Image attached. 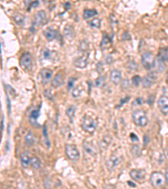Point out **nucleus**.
<instances>
[{"instance_id":"7c9ffc66","label":"nucleus","mask_w":168,"mask_h":189,"mask_svg":"<svg viewBox=\"0 0 168 189\" xmlns=\"http://www.w3.org/2000/svg\"><path fill=\"white\" fill-rule=\"evenodd\" d=\"M89 25L91 27L94 28V29H99L100 26H101V20L98 18H95V19H93L89 22Z\"/></svg>"},{"instance_id":"79ce46f5","label":"nucleus","mask_w":168,"mask_h":189,"mask_svg":"<svg viewBox=\"0 0 168 189\" xmlns=\"http://www.w3.org/2000/svg\"><path fill=\"white\" fill-rule=\"evenodd\" d=\"M130 136V139H131V140L133 142H139V138L137 137V135L135 134H134V133H131V134H129Z\"/></svg>"},{"instance_id":"f704fd0d","label":"nucleus","mask_w":168,"mask_h":189,"mask_svg":"<svg viewBox=\"0 0 168 189\" xmlns=\"http://www.w3.org/2000/svg\"><path fill=\"white\" fill-rule=\"evenodd\" d=\"M65 128L66 129H64L62 130V134H63V136H65L66 138L67 139H71L72 137V134H71V130H70V128L68 127V126H65Z\"/></svg>"},{"instance_id":"0eeeda50","label":"nucleus","mask_w":168,"mask_h":189,"mask_svg":"<svg viewBox=\"0 0 168 189\" xmlns=\"http://www.w3.org/2000/svg\"><path fill=\"white\" fill-rule=\"evenodd\" d=\"M20 66L25 70H30L33 67V58L29 52L24 53L20 58Z\"/></svg>"},{"instance_id":"2eb2a0df","label":"nucleus","mask_w":168,"mask_h":189,"mask_svg":"<svg viewBox=\"0 0 168 189\" xmlns=\"http://www.w3.org/2000/svg\"><path fill=\"white\" fill-rule=\"evenodd\" d=\"M121 78L122 76L120 71H119L117 69H113L111 71V72H110V80L113 84L118 85L119 83H120Z\"/></svg>"},{"instance_id":"f257e3e1","label":"nucleus","mask_w":168,"mask_h":189,"mask_svg":"<svg viewBox=\"0 0 168 189\" xmlns=\"http://www.w3.org/2000/svg\"><path fill=\"white\" fill-rule=\"evenodd\" d=\"M98 126V121L96 118H94L93 116L85 114L82 118V128L86 132L89 134H93L95 132Z\"/></svg>"},{"instance_id":"a18cd8bd","label":"nucleus","mask_w":168,"mask_h":189,"mask_svg":"<svg viewBox=\"0 0 168 189\" xmlns=\"http://www.w3.org/2000/svg\"><path fill=\"white\" fill-rule=\"evenodd\" d=\"M112 61H113V58H112V56H111V55H109V56L107 58V63H108V64H110V63L113 62Z\"/></svg>"},{"instance_id":"a19ab883","label":"nucleus","mask_w":168,"mask_h":189,"mask_svg":"<svg viewBox=\"0 0 168 189\" xmlns=\"http://www.w3.org/2000/svg\"><path fill=\"white\" fill-rule=\"evenodd\" d=\"M129 86V82L128 79H125L124 80V82L122 83V88H125V89H127Z\"/></svg>"},{"instance_id":"aec40b11","label":"nucleus","mask_w":168,"mask_h":189,"mask_svg":"<svg viewBox=\"0 0 168 189\" xmlns=\"http://www.w3.org/2000/svg\"><path fill=\"white\" fill-rule=\"evenodd\" d=\"M64 36L67 37V39H72L75 36V31L73 27L70 24H67L64 28Z\"/></svg>"},{"instance_id":"58836bf2","label":"nucleus","mask_w":168,"mask_h":189,"mask_svg":"<svg viewBox=\"0 0 168 189\" xmlns=\"http://www.w3.org/2000/svg\"><path fill=\"white\" fill-rule=\"evenodd\" d=\"M45 96L48 99H50V100H53L54 99V97H53V94H52V92H51V89H46V90L45 91Z\"/></svg>"},{"instance_id":"5701e85b","label":"nucleus","mask_w":168,"mask_h":189,"mask_svg":"<svg viewBox=\"0 0 168 189\" xmlns=\"http://www.w3.org/2000/svg\"><path fill=\"white\" fill-rule=\"evenodd\" d=\"M51 56H52V52L49 49L44 47L41 50V52H40V59L42 60V61L51 59Z\"/></svg>"},{"instance_id":"423d86ee","label":"nucleus","mask_w":168,"mask_h":189,"mask_svg":"<svg viewBox=\"0 0 168 189\" xmlns=\"http://www.w3.org/2000/svg\"><path fill=\"white\" fill-rule=\"evenodd\" d=\"M40 81L42 85H47L48 83L51 82L52 76H53V71L51 69L48 68H43L41 71H40Z\"/></svg>"},{"instance_id":"37998d69","label":"nucleus","mask_w":168,"mask_h":189,"mask_svg":"<svg viewBox=\"0 0 168 189\" xmlns=\"http://www.w3.org/2000/svg\"><path fill=\"white\" fill-rule=\"evenodd\" d=\"M6 99H7V105H8V114H10L11 113V102H10V100H9V98H8V96L6 97Z\"/></svg>"},{"instance_id":"7ed1b4c3","label":"nucleus","mask_w":168,"mask_h":189,"mask_svg":"<svg viewBox=\"0 0 168 189\" xmlns=\"http://www.w3.org/2000/svg\"><path fill=\"white\" fill-rule=\"evenodd\" d=\"M141 63L144 68L146 70H151L156 65V57L155 55L151 51L145 52L141 56Z\"/></svg>"},{"instance_id":"6e6552de","label":"nucleus","mask_w":168,"mask_h":189,"mask_svg":"<svg viewBox=\"0 0 168 189\" xmlns=\"http://www.w3.org/2000/svg\"><path fill=\"white\" fill-rule=\"evenodd\" d=\"M122 162V158L118 156V155H112L109 157V159L106 162V165H107V168L108 170L111 172L113 171L117 165H119Z\"/></svg>"},{"instance_id":"f3484780","label":"nucleus","mask_w":168,"mask_h":189,"mask_svg":"<svg viewBox=\"0 0 168 189\" xmlns=\"http://www.w3.org/2000/svg\"><path fill=\"white\" fill-rule=\"evenodd\" d=\"M43 34L45 37L46 38L47 40L52 41V40H54L57 37L58 32L55 30H53V29H51V28H47V29H46L44 30Z\"/></svg>"},{"instance_id":"de8ad7c7","label":"nucleus","mask_w":168,"mask_h":189,"mask_svg":"<svg viewBox=\"0 0 168 189\" xmlns=\"http://www.w3.org/2000/svg\"><path fill=\"white\" fill-rule=\"evenodd\" d=\"M135 102H136L137 104H141V103H142V99H141V98H139V99H137L136 100H135Z\"/></svg>"},{"instance_id":"8fccbe9b","label":"nucleus","mask_w":168,"mask_h":189,"mask_svg":"<svg viewBox=\"0 0 168 189\" xmlns=\"http://www.w3.org/2000/svg\"><path fill=\"white\" fill-rule=\"evenodd\" d=\"M166 81H167V83H168V74H167V78H166Z\"/></svg>"},{"instance_id":"dca6fc26","label":"nucleus","mask_w":168,"mask_h":189,"mask_svg":"<svg viewBox=\"0 0 168 189\" xmlns=\"http://www.w3.org/2000/svg\"><path fill=\"white\" fill-rule=\"evenodd\" d=\"M63 83H64V77H63L62 72H58L51 82V86L53 87H55V88L61 87L63 84Z\"/></svg>"},{"instance_id":"39448f33","label":"nucleus","mask_w":168,"mask_h":189,"mask_svg":"<svg viewBox=\"0 0 168 189\" xmlns=\"http://www.w3.org/2000/svg\"><path fill=\"white\" fill-rule=\"evenodd\" d=\"M66 155L71 161H78L80 157V152L75 145L66 146Z\"/></svg>"},{"instance_id":"e433bc0d","label":"nucleus","mask_w":168,"mask_h":189,"mask_svg":"<svg viewBox=\"0 0 168 189\" xmlns=\"http://www.w3.org/2000/svg\"><path fill=\"white\" fill-rule=\"evenodd\" d=\"M77 79L76 77H71L69 79V81H68V83H67V89L68 90H71V89H72V87H73V84H74L75 81H76Z\"/></svg>"},{"instance_id":"72a5a7b5","label":"nucleus","mask_w":168,"mask_h":189,"mask_svg":"<svg viewBox=\"0 0 168 189\" xmlns=\"http://www.w3.org/2000/svg\"><path fill=\"white\" fill-rule=\"evenodd\" d=\"M131 152L135 156H140L141 155V148L139 145H133L131 147Z\"/></svg>"},{"instance_id":"bb28decb","label":"nucleus","mask_w":168,"mask_h":189,"mask_svg":"<svg viewBox=\"0 0 168 189\" xmlns=\"http://www.w3.org/2000/svg\"><path fill=\"white\" fill-rule=\"evenodd\" d=\"M112 44V40L109 38V36H108L107 34H104V36L103 37L101 42V47L102 49H106L110 45Z\"/></svg>"},{"instance_id":"9b49d317","label":"nucleus","mask_w":168,"mask_h":189,"mask_svg":"<svg viewBox=\"0 0 168 189\" xmlns=\"http://www.w3.org/2000/svg\"><path fill=\"white\" fill-rule=\"evenodd\" d=\"M47 21V16L46 13L45 12L44 10H40L39 12H37V14L35 15L34 18V25H43L46 23Z\"/></svg>"},{"instance_id":"b1692460","label":"nucleus","mask_w":168,"mask_h":189,"mask_svg":"<svg viewBox=\"0 0 168 189\" xmlns=\"http://www.w3.org/2000/svg\"><path fill=\"white\" fill-rule=\"evenodd\" d=\"M30 165L34 169H40L42 165V162L40 161V159L37 156H33L30 161Z\"/></svg>"},{"instance_id":"412c9836","label":"nucleus","mask_w":168,"mask_h":189,"mask_svg":"<svg viewBox=\"0 0 168 189\" xmlns=\"http://www.w3.org/2000/svg\"><path fill=\"white\" fill-rule=\"evenodd\" d=\"M112 140H113V139L110 135H109V134L104 135L101 142H100V146L103 149H107L109 146L110 144L112 143Z\"/></svg>"},{"instance_id":"9d476101","label":"nucleus","mask_w":168,"mask_h":189,"mask_svg":"<svg viewBox=\"0 0 168 189\" xmlns=\"http://www.w3.org/2000/svg\"><path fill=\"white\" fill-rule=\"evenodd\" d=\"M157 105L159 109L161 112V114L164 115L168 114V97L167 96H161L160 99H158Z\"/></svg>"},{"instance_id":"cd10ccee","label":"nucleus","mask_w":168,"mask_h":189,"mask_svg":"<svg viewBox=\"0 0 168 189\" xmlns=\"http://www.w3.org/2000/svg\"><path fill=\"white\" fill-rule=\"evenodd\" d=\"M98 14V11L96 9H85L83 12V19L87 20L92 17Z\"/></svg>"},{"instance_id":"c03bdc74","label":"nucleus","mask_w":168,"mask_h":189,"mask_svg":"<svg viewBox=\"0 0 168 189\" xmlns=\"http://www.w3.org/2000/svg\"><path fill=\"white\" fill-rule=\"evenodd\" d=\"M149 140H149L148 135H147V134H145V137H144V145L146 146V145L149 143Z\"/></svg>"},{"instance_id":"393cba45","label":"nucleus","mask_w":168,"mask_h":189,"mask_svg":"<svg viewBox=\"0 0 168 189\" xmlns=\"http://www.w3.org/2000/svg\"><path fill=\"white\" fill-rule=\"evenodd\" d=\"M25 144L28 146H32L35 144V136L32 131H29L25 136Z\"/></svg>"},{"instance_id":"09e8293b","label":"nucleus","mask_w":168,"mask_h":189,"mask_svg":"<svg viewBox=\"0 0 168 189\" xmlns=\"http://www.w3.org/2000/svg\"><path fill=\"white\" fill-rule=\"evenodd\" d=\"M164 154H165V156H166V158L168 160V148H166V149L165 150Z\"/></svg>"},{"instance_id":"c756f323","label":"nucleus","mask_w":168,"mask_h":189,"mask_svg":"<svg viewBox=\"0 0 168 189\" xmlns=\"http://www.w3.org/2000/svg\"><path fill=\"white\" fill-rule=\"evenodd\" d=\"M82 88H81V86H77L75 87L74 88L71 89V96L74 98V99H77V98H79L81 95H82Z\"/></svg>"},{"instance_id":"ddd939ff","label":"nucleus","mask_w":168,"mask_h":189,"mask_svg":"<svg viewBox=\"0 0 168 189\" xmlns=\"http://www.w3.org/2000/svg\"><path fill=\"white\" fill-rule=\"evenodd\" d=\"M87 60H88V53H83V55L79 56L78 58L74 60V66L75 67L83 69L87 66Z\"/></svg>"},{"instance_id":"a878e982","label":"nucleus","mask_w":168,"mask_h":189,"mask_svg":"<svg viewBox=\"0 0 168 189\" xmlns=\"http://www.w3.org/2000/svg\"><path fill=\"white\" fill-rule=\"evenodd\" d=\"M75 113H76V107L74 105H71L67 109L66 114H67V116L71 120V122L73 121V118L75 117Z\"/></svg>"},{"instance_id":"c85d7f7f","label":"nucleus","mask_w":168,"mask_h":189,"mask_svg":"<svg viewBox=\"0 0 168 189\" xmlns=\"http://www.w3.org/2000/svg\"><path fill=\"white\" fill-rule=\"evenodd\" d=\"M126 67H127L128 71H130V72H133V71H135L138 69V65L135 61H129L127 63Z\"/></svg>"},{"instance_id":"a211bd4d","label":"nucleus","mask_w":168,"mask_h":189,"mask_svg":"<svg viewBox=\"0 0 168 189\" xmlns=\"http://www.w3.org/2000/svg\"><path fill=\"white\" fill-rule=\"evenodd\" d=\"M31 156L28 152H24L21 156H20V162L21 165L24 168H26L29 165H30V161H31Z\"/></svg>"},{"instance_id":"473e14b6","label":"nucleus","mask_w":168,"mask_h":189,"mask_svg":"<svg viewBox=\"0 0 168 189\" xmlns=\"http://www.w3.org/2000/svg\"><path fill=\"white\" fill-rule=\"evenodd\" d=\"M14 20L15 21V23L19 25H22L24 23V17L21 14H16L14 16Z\"/></svg>"},{"instance_id":"f8f14e48","label":"nucleus","mask_w":168,"mask_h":189,"mask_svg":"<svg viewBox=\"0 0 168 189\" xmlns=\"http://www.w3.org/2000/svg\"><path fill=\"white\" fill-rule=\"evenodd\" d=\"M157 76L156 74V72H151L147 75L145 76V77L142 80V85L145 88H149L152 86L156 79H157Z\"/></svg>"},{"instance_id":"49530a36","label":"nucleus","mask_w":168,"mask_h":189,"mask_svg":"<svg viewBox=\"0 0 168 189\" xmlns=\"http://www.w3.org/2000/svg\"><path fill=\"white\" fill-rule=\"evenodd\" d=\"M165 180H166V183H167L168 185V169L166 170V174H165Z\"/></svg>"},{"instance_id":"c9c22d12","label":"nucleus","mask_w":168,"mask_h":189,"mask_svg":"<svg viewBox=\"0 0 168 189\" xmlns=\"http://www.w3.org/2000/svg\"><path fill=\"white\" fill-rule=\"evenodd\" d=\"M104 81H105V77L100 76V77L96 80V82H95V86H96V87H101L102 85L103 84V83H104Z\"/></svg>"},{"instance_id":"4c0bfd02","label":"nucleus","mask_w":168,"mask_h":189,"mask_svg":"<svg viewBox=\"0 0 168 189\" xmlns=\"http://www.w3.org/2000/svg\"><path fill=\"white\" fill-rule=\"evenodd\" d=\"M141 82V77H140L139 76H135L133 78H132V83H133L135 87L139 86V84H140Z\"/></svg>"},{"instance_id":"4be33fe9","label":"nucleus","mask_w":168,"mask_h":189,"mask_svg":"<svg viewBox=\"0 0 168 189\" xmlns=\"http://www.w3.org/2000/svg\"><path fill=\"white\" fill-rule=\"evenodd\" d=\"M158 59L159 61L163 62L166 60H168V49L167 48H161L158 53Z\"/></svg>"},{"instance_id":"f03ea898","label":"nucleus","mask_w":168,"mask_h":189,"mask_svg":"<svg viewBox=\"0 0 168 189\" xmlns=\"http://www.w3.org/2000/svg\"><path fill=\"white\" fill-rule=\"evenodd\" d=\"M132 118H133L134 123L137 126L140 127H145L148 124L149 119L146 113L142 109H137L132 114Z\"/></svg>"},{"instance_id":"6ab92c4d","label":"nucleus","mask_w":168,"mask_h":189,"mask_svg":"<svg viewBox=\"0 0 168 189\" xmlns=\"http://www.w3.org/2000/svg\"><path fill=\"white\" fill-rule=\"evenodd\" d=\"M40 116V109H35L30 114V123L33 126H39L37 120Z\"/></svg>"},{"instance_id":"20e7f679","label":"nucleus","mask_w":168,"mask_h":189,"mask_svg":"<svg viewBox=\"0 0 168 189\" xmlns=\"http://www.w3.org/2000/svg\"><path fill=\"white\" fill-rule=\"evenodd\" d=\"M151 183L155 187H160L165 183V177L160 172H155L151 176Z\"/></svg>"},{"instance_id":"1a4fd4ad","label":"nucleus","mask_w":168,"mask_h":189,"mask_svg":"<svg viewBox=\"0 0 168 189\" xmlns=\"http://www.w3.org/2000/svg\"><path fill=\"white\" fill-rule=\"evenodd\" d=\"M130 177L136 181H142L145 178L146 172L144 169H133L129 172Z\"/></svg>"},{"instance_id":"2f4dec72","label":"nucleus","mask_w":168,"mask_h":189,"mask_svg":"<svg viewBox=\"0 0 168 189\" xmlns=\"http://www.w3.org/2000/svg\"><path fill=\"white\" fill-rule=\"evenodd\" d=\"M89 48V45L87 40H82L80 44H79V51H82L83 53H86V51L88 50Z\"/></svg>"},{"instance_id":"4468645a","label":"nucleus","mask_w":168,"mask_h":189,"mask_svg":"<svg viewBox=\"0 0 168 189\" xmlns=\"http://www.w3.org/2000/svg\"><path fill=\"white\" fill-rule=\"evenodd\" d=\"M83 150L86 151L87 153L89 154L92 156H96L98 154V150L96 146H94V143L89 141H85L83 143Z\"/></svg>"},{"instance_id":"ea45409f","label":"nucleus","mask_w":168,"mask_h":189,"mask_svg":"<svg viewBox=\"0 0 168 189\" xmlns=\"http://www.w3.org/2000/svg\"><path fill=\"white\" fill-rule=\"evenodd\" d=\"M43 134L44 136H45V138H46V143L47 146L49 147V146H50V141H49V138H48V133H47L46 125H45V127H44Z\"/></svg>"}]
</instances>
